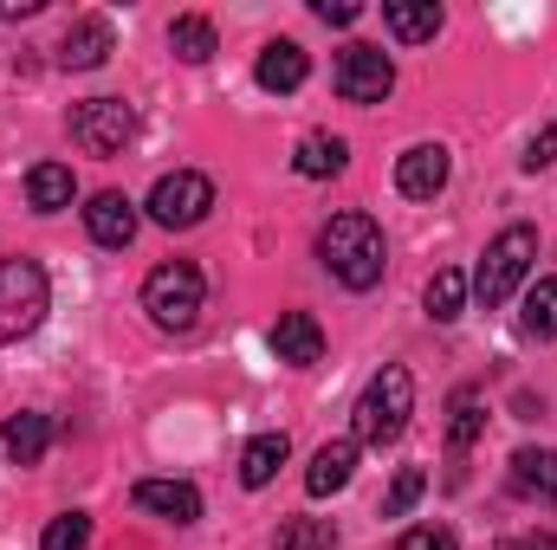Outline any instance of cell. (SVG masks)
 I'll return each instance as SVG.
<instances>
[{
    "mask_svg": "<svg viewBox=\"0 0 557 550\" xmlns=\"http://www.w3.org/2000/svg\"><path fill=\"white\" fill-rule=\"evenodd\" d=\"M46 304H52V291H46L39 260H0V343L33 337L46 324Z\"/></svg>",
    "mask_w": 557,
    "mask_h": 550,
    "instance_id": "5",
    "label": "cell"
},
{
    "mask_svg": "<svg viewBox=\"0 0 557 550\" xmlns=\"http://www.w3.org/2000/svg\"><path fill=\"white\" fill-rule=\"evenodd\" d=\"M137 130V117H131V104L124 98H85L78 111H72V137L85 155H117L124 142Z\"/></svg>",
    "mask_w": 557,
    "mask_h": 550,
    "instance_id": "8",
    "label": "cell"
},
{
    "mask_svg": "<svg viewBox=\"0 0 557 550\" xmlns=\"http://www.w3.org/2000/svg\"><path fill=\"white\" fill-rule=\"evenodd\" d=\"M331 85H337L344 104H383L396 91V65H389L383 46H344L337 65H331Z\"/></svg>",
    "mask_w": 557,
    "mask_h": 550,
    "instance_id": "6",
    "label": "cell"
},
{
    "mask_svg": "<svg viewBox=\"0 0 557 550\" xmlns=\"http://www.w3.org/2000/svg\"><path fill=\"white\" fill-rule=\"evenodd\" d=\"M137 505L156 512V518H169V525H195V518H201V492H195L188 479H143Z\"/></svg>",
    "mask_w": 557,
    "mask_h": 550,
    "instance_id": "13",
    "label": "cell"
},
{
    "mask_svg": "<svg viewBox=\"0 0 557 550\" xmlns=\"http://www.w3.org/2000/svg\"><path fill=\"white\" fill-rule=\"evenodd\" d=\"M467 291H473V285H467V273L441 266V273L428 278V317H434V324H454V317L467 311Z\"/></svg>",
    "mask_w": 557,
    "mask_h": 550,
    "instance_id": "23",
    "label": "cell"
},
{
    "mask_svg": "<svg viewBox=\"0 0 557 550\" xmlns=\"http://www.w3.org/2000/svg\"><path fill=\"white\" fill-rule=\"evenodd\" d=\"M506 550H557V532H525V538H506Z\"/></svg>",
    "mask_w": 557,
    "mask_h": 550,
    "instance_id": "32",
    "label": "cell"
},
{
    "mask_svg": "<svg viewBox=\"0 0 557 550\" xmlns=\"http://www.w3.org/2000/svg\"><path fill=\"white\" fill-rule=\"evenodd\" d=\"M344 162H350V142L324 137V130H318V137H305V142H298V155H292V168H298V175H311V182H318V175H344Z\"/></svg>",
    "mask_w": 557,
    "mask_h": 550,
    "instance_id": "22",
    "label": "cell"
},
{
    "mask_svg": "<svg viewBox=\"0 0 557 550\" xmlns=\"http://www.w3.org/2000/svg\"><path fill=\"white\" fill-rule=\"evenodd\" d=\"M169 46H175V59L201 65V59H214V26H208L201 13H182V20L169 26Z\"/></svg>",
    "mask_w": 557,
    "mask_h": 550,
    "instance_id": "24",
    "label": "cell"
},
{
    "mask_svg": "<svg viewBox=\"0 0 557 550\" xmlns=\"http://www.w3.org/2000/svg\"><path fill=\"white\" fill-rule=\"evenodd\" d=\"M525 330L545 337V343L557 337V278H539V285L525 291Z\"/></svg>",
    "mask_w": 557,
    "mask_h": 550,
    "instance_id": "25",
    "label": "cell"
},
{
    "mask_svg": "<svg viewBox=\"0 0 557 550\" xmlns=\"http://www.w3.org/2000/svg\"><path fill=\"white\" fill-rule=\"evenodd\" d=\"M532 260H539V227H506V234H499V240H486V253H480L473 298H480L486 311H499V304L525 285Z\"/></svg>",
    "mask_w": 557,
    "mask_h": 550,
    "instance_id": "3",
    "label": "cell"
},
{
    "mask_svg": "<svg viewBox=\"0 0 557 550\" xmlns=\"http://www.w3.org/2000/svg\"><path fill=\"white\" fill-rule=\"evenodd\" d=\"M447 175H454V162H447L441 142H416V149L396 155V188H403L409 201H434V195L447 188Z\"/></svg>",
    "mask_w": 557,
    "mask_h": 550,
    "instance_id": "9",
    "label": "cell"
},
{
    "mask_svg": "<svg viewBox=\"0 0 557 550\" xmlns=\"http://www.w3.org/2000/svg\"><path fill=\"white\" fill-rule=\"evenodd\" d=\"M253 78H260L267 91H298V85L311 78V59H305V46H298V39H273V46L260 52Z\"/></svg>",
    "mask_w": 557,
    "mask_h": 550,
    "instance_id": "16",
    "label": "cell"
},
{
    "mask_svg": "<svg viewBox=\"0 0 557 550\" xmlns=\"http://www.w3.org/2000/svg\"><path fill=\"white\" fill-rule=\"evenodd\" d=\"M409 414H416V376H409L403 363H383V370L363 383L357 409H350V427H357L350 440H357V447H389V440H403Z\"/></svg>",
    "mask_w": 557,
    "mask_h": 550,
    "instance_id": "2",
    "label": "cell"
},
{
    "mask_svg": "<svg viewBox=\"0 0 557 550\" xmlns=\"http://www.w3.org/2000/svg\"><path fill=\"white\" fill-rule=\"evenodd\" d=\"M273 350H278V363H292V370H311V363L324 357V330H318V317H311V311H278Z\"/></svg>",
    "mask_w": 557,
    "mask_h": 550,
    "instance_id": "11",
    "label": "cell"
},
{
    "mask_svg": "<svg viewBox=\"0 0 557 550\" xmlns=\"http://www.w3.org/2000/svg\"><path fill=\"white\" fill-rule=\"evenodd\" d=\"M278 550H337V532H331V518H292L278 532Z\"/></svg>",
    "mask_w": 557,
    "mask_h": 550,
    "instance_id": "26",
    "label": "cell"
},
{
    "mask_svg": "<svg viewBox=\"0 0 557 550\" xmlns=\"http://www.w3.org/2000/svg\"><path fill=\"white\" fill-rule=\"evenodd\" d=\"M285 453H292V440L285 434H253L247 440V453H240V486H273L278 479V466H285Z\"/></svg>",
    "mask_w": 557,
    "mask_h": 550,
    "instance_id": "20",
    "label": "cell"
},
{
    "mask_svg": "<svg viewBox=\"0 0 557 550\" xmlns=\"http://www.w3.org/2000/svg\"><path fill=\"white\" fill-rule=\"evenodd\" d=\"M0 447H7V460H13V466H39V460H46V447H52V421H46V414H33V409L7 414Z\"/></svg>",
    "mask_w": 557,
    "mask_h": 550,
    "instance_id": "15",
    "label": "cell"
},
{
    "mask_svg": "<svg viewBox=\"0 0 557 550\" xmlns=\"http://www.w3.org/2000/svg\"><path fill=\"white\" fill-rule=\"evenodd\" d=\"M421 492H428V473H421V466H403L396 486H389V499H383V518H409Z\"/></svg>",
    "mask_w": 557,
    "mask_h": 550,
    "instance_id": "28",
    "label": "cell"
},
{
    "mask_svg": "<svg viewBox=\"0 0 557 550\" xmlns=\"http://www.w3.org/2000/svg\"><path fill=\"white\" fill-rule=\"evenodd\" d=\"M208 208H214V182L195 175V168H175L149 188V221L156 227H195V221H208Z\"/></svg>",
    "mask_w": 557,
    "mask_h": 550,
    "instance_id": "7",
    "label": "cell"
},
{
    "mask_svg": "<svg viewBox=\"0 0 557 550\" xmlns=\"http://www.w3.org/2000/svg\"><path fill=\"white\" fill-rule=\"evenodd\" d=\"M383 26L403 39V46H421L441 33V7L434 0H383Z\"/></svg>",
    "mask_w": 557,
    "mask_h": 550,
    "instance_id": "19",
    "label": "cell"
},
{
    "mask_svg": "<svg viewBox=\"0 0 557 550\" xmlns=\"http://www.w3.org/2000/svg\"><path fill=\"white\" fill-rule=\"evenodd\" d=\"M72 195H78V182H72V168H65V162H33V168H26V201H33L39 214L72 208Z\"/></svg>",
    "mask_w": 557,
    "mask_h": 550,
    "instance_id": "18",
    "label": "cell"
},
{
    "mask_svg": "<svg viewBox=\"0 0 557 550\" xmlns=\"http://www.w3.org/2000/svg\"><path fill=\"white\" fill-rule=\"evenodd\" d=\"M552 162H557V124H545V130L532 137V149H525V168L539 175V168H552Z\"/></svg>",
    "mask_w": 557,
    "mask_h": 550,
    "instance_id": "30",
    "label": "cell"
},
{
    "mask_svg": "<svg viewBox=\"0 0 557 550\" xmlns=\"http://www.w3.org/2000/svg\"><path fill=\"white\" fill-rule=\"evenodd\" d=\"M396 550H454V532L447 525H416V532H403Z\"/></svg>",
    "mask_w": 557,
    "mask_h": 550,
    "instance_id": "29",
    "label": "cell"
},
{
    "mask_svg": "<svg viewBox=\"0 0 557 550\" xmlns=\"http://www.w3.org/2000/svg\"><path fill=\"white\" fill-rule=\"evenodd\" d=\"M318 260H324V273L337 278V285L370 291V285L383 278V266H389V247H383V227H376L363 208H344V214L324 221V234H318Z\"/></svg>",
    "mask_w": 557,
    "mask_h": 550,
    "instance_id": "1",
    "label": "cell"
},
{
    "mask_svg": "<svg viewBox=\"0 0 557 550\" xmlns=\"http://www.w3.org/2000/svg\"><path fill=\"white\" fill-rule=\"evenodd\" d=\"M85 545H91V518L85 512H59L46 525V538H39V550H85Z\"/></svg>",
    "mask_w": 557,
    "mask_h": 550,
    "instance_id": "27",
    "label": "cell"
},
{
    "mask_svg": "<svg viewBox=\"0 0 557 550\" xmlns=\"http://www.w3.org/2000/svg\"><path fill=\"white\" fill-rule=\"evenodd\" d=\"M201 304H208V285H201V273L188 260H162L143 278V311H149L156 330H188L201 317Z\"/></svg>",
    "mask_w": 557,
    "mask_h": 550,
    "instance_id": "4",
    "label": "cell"
},
{
    "mask_svg": "<svg viewBox=\"0 0 557 550\" xmlns=\"http://www.w3.org/2000/svg\"><path fill=\"white\" fill-rule=\"evenodd\" d=\"M512 492L519 499H557V453L552 447H519L512 453Z\"/></svg>",
    "mask_w": 557,
    "mask_h": 550,
    "instance_id": "17",
    "label": "cell"
},
{
    "mask_svg": "<svg viewBox=\"0 0 557 550\" xmlns=\"http://www.w3.org/2000/svg\"><path fill=\"white\" fill-rule=\"evenodd\" d=\"M85 234H91L98 247H131V240H137V201L117 195V188L91 195V208H85Z\"/></svg>",
    "mask_w": 557,
    "mask_h": 550,
    "instance_id": "10",
    "label": "cell"
},
{
    "mask_svg": "<svg viewBox=\"0 0 557 550\" xmlns=\"http://www.w3.org/2000/svg\"><path fill=\"white\" fill-rule=\"evenodd\" d=\"M480 434H486V402H480V389H454V402H447V447L467 453Z\"/></svg>",
    "mask_w": 557,
    "mask_h": 550,
    "instance_id": "21",
    "label": "cell"
},
{
    "mask_svg": "<svg viewBox=\"0 0 557 550\" xmlns=\"http://www.w3.org/2000/svg\"><path fill=\"white\" fill-rule=\"evenodd\" d=\"M311 13H318V20H324V26H350V20H357V13H363V7H357V0H318V7H311Z\"/></svg>",
    "mask_w": 557,
    "mask_h": 550,
    "instance_id": "31",
    "label": "cell"
},
{
    "mask_svg": "<svg viewBox=\"0 0 557 550\" xmlns=\"http://www.w3.org/2000/svg\"><path fill=\"white\" fill-rule=\"evenodd\" d=\"M350 473H357V440H324V447L311 453L305 492H311V499H331V492H344V486H350Z\"/></svg>",
    "mask_w": 557,
    "mask_h": 550,
    "instance_id": "14",
    "label": "cell"
},
{
    "mask_svg": "<svg viewBox=\"0 0 557 550\" xmlns=\"http://www.w3.org/2000/svg\"><path fill=\"white\" fill-rule=\"evenodd\" d=\"M104 59H111V20H98V13L72 20L65 26V46H59V65L65 72H98Z\"/></svg>",
    "mask_w": 557,
    "mask_h": 550,
    "instance_id": "12",
    "label": "cell"
}]
</instances>
